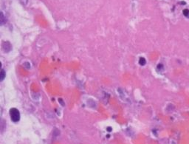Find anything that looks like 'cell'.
<instances>
[{
	"instance_id": "6da1fadb",
	"label": "cell",
	"mask_w": 189,
	"mask_h": 144,
	"mask_svg": "<svg viewBox=\"0 0 189 144\" xmlns=\"http://www.w3.org/2000/svg\"><path fill=\"white\" fill-rule=\"evenodd\" d=\"M10 115H11V118L12 121L13 122H18L20 120V113L19 111L16 108H12L10 109Z\"/></svg>"
},
{
	"instance_id": "7a4b0ae2",
	"label": "cell",
	"mask_w": 189,
	"mask_h": 144,
	"mask_svg": "<svg viewBox=\"0 0 189 144\" xmlns=\"http://www.w3.org/2000/svg\"><path fill=\"white\" fill-rule=\"evenodd\" d=\"M2 49H3V50L5 51V52H10V51L11 50V49H12V47H11V43L8 42H4V43L2 44Z\"/></svg>"
},
{
	"instance_id": "3957f363",
	"label": "cell",
	"mask_w": 189,
	"mask_h": 144,
	"mask_svg": "<svg viewBox=\"0 0 189 144\" xmlns=\"http://www.w3.org/2000/svg\"><path fill=\"white\" fill-rule=\"evenodd\" d=\"M5 78V70H4L3 69H2V70H1V72H0V81H2Z\"/></svg>"
},
{
	"instance_id": "277c9868",
	"label": "cell",
	"mask_w": 189,
	"mask_h": 144,
	"mask_svg": "<svg viewBox=\"0 0 189 144\" xmlns=\"http://www.w3.org/2000/svg\"><path fill=\"white\" fill-rule=\"evenodd\" d=\"M5 16H4L3 13H1V18H0V23H1V25H3L4 24H5Z\"/></svg>"
},
{
	"instance_id": "5b68a950",
	"label": "cell",
	"mask_w": 189,
	"mask_h": 144,
	"mask_svg": "<svg viewBox=\"0 0 189 144\" xmlns=\"http://www.w3.org/2000/svg\"><path fill=\"white\" fill-rule=\"evenodd\" d=\"M146 59H145L144 58H140V60H139V64H140V65H142V66H143V65H146Z\"/></svg>"
},
{
	"instance_id": "8992f818",
	"label": "cell",
	"mask_w": 189,
	"mask_h": 144,
	"mask_svg": "<svg viewBox=\"0 0 189 144\" xmlns=\"http://www.w3.org/2000/svg\"><path fill=\"white\" fill-rule=\"evenodd\" d=\"M183 14H184L185 16H189V10L188 9H184L183 10Z\"/></svg>"
},
{
	"instance_id": "52a82bcc",
	"label": "cell",
	"mask_w": 189,
	"mask_h": 144,
	"mask_svg": "<svg viewBox=\"0 0 189 144\" xmlns=\"http://www.w3.org/2000/svg\"><path fill=\"white\" fill-rule=\"evenodd\" d=\"M19 1H20L21 2V3H22L23 4V5H27V4H28V0H19Z\"/></svg>"
}]
</instances>
